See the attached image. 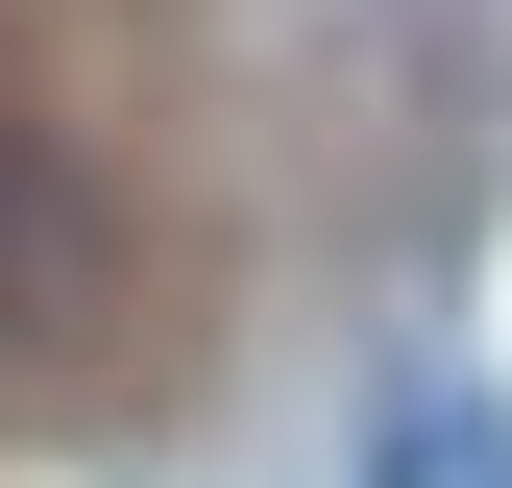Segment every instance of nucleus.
Here are the masks:
<instances>
[{
    "instance_id": "nucleus-1",
    "label": "nucleus",
    "mask_w": 512,
    "mask_h": 488,
    "mask_svg": "<svg viewBox=\"0 0 512 488\" xmlns=\"http://www.w3.org/2000/svg\"><path fill=\"white\" fill-rule=\"evenodd\" d=\"M98 318H122V196L49 122H0V366H74Z\"/></svg>"
},
{
    "instance_id": "nucleus-2",
    "label": "nucleus",
    "mask_w": 512,
    "mask_h": 488,
    "mask_svg": "<svg viewBox=\"0 0 512 488\" xmlns=\"http://www.w3.org/2000/svg\"><path fill=\"white\" fill-rule=\"evenodd\" d=\"M366 488H512V415H488V391H391Z\"/></svg>"
}]
</instances>
